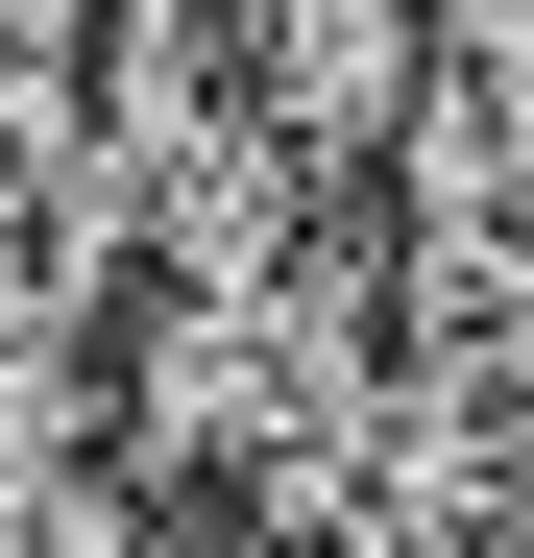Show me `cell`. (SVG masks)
Masks as SVG:
<instances>
[{
    "mask_svg": "<svg viewBox=\"0 0 534 558\" xmlns=\"http://www.w3.org/2000/svg\"><path fill=\"white\" fill-rule=\"evenodd\" d=\"M389 316L413 267L365 219V170L340 195H292L243 267H170V292H122V413H146V486H219V510H340L365 486V413H389Z\"/></svg>",
    "mask_w": 534,
    "mask_h": 558,
    "instance_id": "obj_1",
    "label": "cell"
},
{
    "mask_svg": "<svg viewBox=\"0 0 534 558\" xmlns=\"http://www.w3.org/2000/svg\"><path fill=\"white\" fill-rule=\"evenodd\" d=\"M413 73H486V98H534V0H413Z\"/></svg>",
    "mask_w": 534,
    "mask_h": 558,
    "instance_id": "obj_2",
    "label": "cell"
},
{
    "mask_svg": "<svg viewBox=\"0 0 534 558\" xmlns=\"http://www.w3.org/2000/svg\"><path fill=\"white\" fill-rule=\"evenodd\" d=\"M122 558H316V534H292V510H219V486H146Z\"/></svg>",
    "mask_w": 534,
    "mask_h": 558,
    "instance_id": "obj_3",
    "label": "cell"
}]
</instances>
